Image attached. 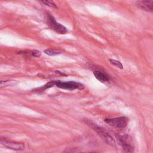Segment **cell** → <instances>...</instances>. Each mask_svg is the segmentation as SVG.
Instances as JSON below:
<instances>
[{
    "instance_id": "obj_1",
    "label": "cell",
    "mask_w": 153,
    "mask_h": 153,
    "mask_svg": "<svg viewBox=\"0 0 153 153\" xmlns=\"http://www.w3.org/2000/svg\"><path fill=\"white\" fill-rule=\"evenodd\" d=\"M84 121L86 124H87L91 128H93V130H94L100 136V137H101L102 139H103L108 144L113 146H115V140H114L113 137L105 130L88 119L84 120Z\"/></svg>"
},
{
    "instance_id": "obj_2",
    "label": "cell",
    "mask_w": 153,
    "mask_h": 153,
    "mask_svg": "<svg viewBox=\"0 0 153 153\" xmlns=\"http://www.w3.org/2000/svg\"><path fill=\"white\" fill-rule=\"evenodd\" d=\"M116 137L118 143L127 152L131 153L134 151L133 142L129 135L127 134H116Z\"/></svg>"
},
{
    "instance_id": "obj_3",
    "label": "cell",
    "mask_w": 153,
    "mask_h": 153,
    "mask_svg": "<svg viewBox=\"0 0 153 153\" xmlns=\"http://www.w3.org/2000/svg\"><path fill=\"white\" fill-rule=\"evenodd\" d=\"M46 20L48 26L55 32L59 33V34H65L68 32L67 28L60 23L57 22L54 17L51 14H47Z\"/></svg>"
},
{
    "instance_id": "obj_4",
    "label": "cell",
    "mask_w": 153,
    "mask_h": 153,
    "mask_svg": "<svg viewBox=\"0 0 153 153\" xmlns=\"http://www.w3.org/2000/svg\"><path fill=\"white\" fill-rule=\"evenodd\" d=\"M55 85L57 87L65 90H73L75 89L82 90L84 88V86L82 84L75 82V81H61L59 80L54 81Z\"/></svg>"
},
{
    "instance_id": "obj_5",
    "label": "cell",
    "mask_w": 153,
    "mask_h": 153,
    "mask_svg": "<svg viewBox=\"0 0 153 153\" xmlns=\"http://www.w3.org/2000/svg\"><path fill=\"white\" fill-rule=\"evenodd\" d=\"M105 122L108 125L117 128H124L128 123V118L126 117H120L112 118H106Z\"/></svg>"
},
{
    "instance_id": "obj_6",
    "label": "cell",
    "mask_w": 153,
    "mask_h": 153,
    "mask_svg": "<svg viewBox=\"0 0 153 153\" xmlns=\"http://www.w3.org/2000/svg\"><path fill=\"white\" fill-rule=\"evenodd\" d=\"M1 143L4 146L14 150H23L25 148V145L22 143L9 141L2 139L1 140Z\"/></svg>"
},
{
    "instance_id": "obj_7",
    "label": "cell",
    "mask_w": 153,
    "mask_h": 153,
    "mask_svg": "<svg viewBox=\"0 0 153 153\" xmlns=\"http://www.w3.org/2000/svg\"><path fill=\"white\" fill-rule=\"evenodd\" d=\"M137 6L146 11H153V1H139L136 2Z\"/></svg>"
},
{
    "instance_id": "obj_8",
    "label": "cell",
    "mask_w": 153,
    "mask_h": 153,
    "mask_svg": "<svg viewBox=\"0 0 153 153\" xmlns=\"http://www.w3.org/2000/svg\"><path fill=\"white\" fill-rule=\"evenodd\" d=\"M93 74L96 77V78L102 83L108 82L109 81V76L101 71H94Z\"/></svg>"
},
{
    "instance_id": "obj_9",
    "label": "cell",
    "mask_w": 153,
    "mask_h": 153,
    "mask_svg": "<svg viewBox=\"0 0 153 153\" xmlns=\"http://www.w3.org/2000/svg\"><path fill=\"white\" fill-rule=\"evenodd\" d=\"M17 84V81L14 79H8L5 81H1L0 82V86L1 88L9 87V86H13Z\"/></svg>"
},
{
    "instance_id": "obj_10",
    "label": "cell",
    "mask_w": 153,
    "mask_h": 153,
    "mask_svg": "<svg viewBox=\"0 0 153 153\" xmlns=\"http://www.w3.org/2000/svg\"><path fill=\"white\" fill-rule=\"evenodd\" d=\"M54 85H55V82H54V81H50V82H47V84H45L43 86L35 89V90H36L37 91H44L45 90H46L47 88H51V87H53Z\"/></svg>"
},
{
    "instance_id": "obj_11",
    "label": "cell",
    "mask_w": 153,
    "mask_h": 153,
    "mask_svg": "<svg viewBox=\"0 0 153 153\" xmlns=\"http://www.w3.org/2000/svg\"><path fill=\"white\" fill-rule=\"evenodd\" d=\"M44 53L50 56H54L56 55H59L61 54V51L56 50H51V49H46L44 50Z\"/></svg>"
},
{
    "instance_id": "obj_12",
    "label": "cell",
    "mask_w": 153,
    "mask_h": 153,
    "mask_svg": "<svg viewBox=\"0 0 153 153\" xmlns=\"http://www.w3.org/2000/svg\"><path fill=\"white\" fill-rule=\"evenodd\" d=\"M109 62L114 66L120 68V69H123V66L122 65V63L118 61L117 60H114V59H109Z\"/></svg>"
},
{
    "instance_id": "obj_13",
    "label": "cell",
    "mask_w": 153,
    "mask_h": 153,
    "mask_svg": "<svg viewBox=\"0 0 153 153\" xmlns=\"http://www.w3.org/2000/svg\"><path fill=\"white\" fill-rule=\"evenodd\" d=\"M42 4L50 7H51V8H57V6L56 5V4L52 1H41Z\"/></svg>"
},
{
    "instance_id": "obj_14",
    "label": "cell",
    "mask_w": 153,
    "mask_h": 153,
    "mask_svg": "<svg viewBox=\"0 0 153 153\" xmlns=\"http://www.w3.org/2000/svg\"><path fill=\"white\" fill-rule=\"evenodd\" d=\"M32 55L35 57H39L41 55V53L39 50H33L32 52Z\"/></svg>"
},
{
    "instance_id": "obj_15",
    "label": "cell",
    "mask_w": 153,
    "mask_h": 153,
    "mask_svg": "<svg viewBox=\"0 0 153 153\" xmlns=\"http://www.w3.org/2000/svg\"><path fill=\"white\" fill-rule=\"evenodd\" d=\"M75 152V149L74 148H66L61 153H74Z\"/></svg>"
},
{
    "instance_id": "obj_16",
    "label": "cell",
    "mask_w": 153,
    "mask_h": 153,
    "mask_svg": "<svg viewBox=\"0 0 153 153\" xmlns=\"http://www.w3.org/2000/svg\"><path fill=\"white\" fill-rule=\"evenodd\" d=\"M90 153H93V152H90Z\"/></svg>"
}]
</instances>
